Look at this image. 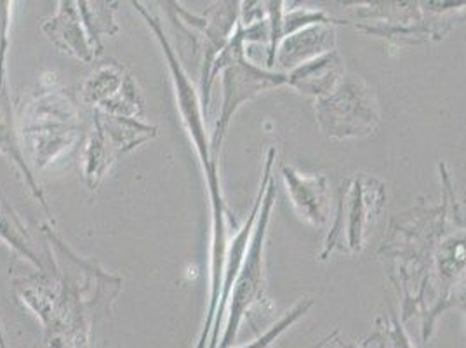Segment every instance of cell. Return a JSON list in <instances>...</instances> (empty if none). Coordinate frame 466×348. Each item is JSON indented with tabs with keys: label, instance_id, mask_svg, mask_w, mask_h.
I'll use <instances>...</instances> for the list:
<instances>
[{
	"label": "cell",
	"instance_id": "obj_4",
	"mask_svg": "<svg viewBox=\"0 0 466 348\" xmlns=\"http://www.w3.org/2000/svg\"><path fill=\"white\" fill-rule=\"evenodd\" d=\"M275 195H277V187L270 178L242 269L238 271L237 281L233 284L232 296L227 309L228 319H227L225 333L219 338L218 348L233 347L237 340V333L240 329L246 313L253 309L254 305H259L265 298V242L268 233L270 214L275 204Z\"/></svg>",
	"mask_w": 466,
	"mask_h": 348
},
{
	"label": "cell",
	"instance_id": "obj_1",
	"mask_svg": "<svg viewBox=\"0 0 466 348\" xmlns=\"http://www.w3.org/2000/svg\"><path fill=\"white\" fill-rule=\"evenodd\" d=\"M42 230L46 269L15 279V296L39 319L46 348H95L97 328L108 319L122 279L80 258L47 225Z\"/></svg>",
	"mask_w": 466,
	"mask_h": 348
},
{
	"label": "cell",
	"instance_id": "obj_6",
	"mask_svg": "<svg viewBox=\"0 0 466 348\" xmlns=\"http://www.w3.org/2000/svg\"><path fill=\"white\" fill-rule=\"evenodd\" d=\"M385 200V187L376 178L357 176L350 179L349 185L343 187L336 223L328 237L322 260L339 246L347 251H360L370 223L381 213Z\"/></svg>",
	"mask_w": 466,
	"mask_h": 348
},
{
	"label": "cell",
	"instance_id": "obj_17",
	"mask_svg": "<svg viewBox=\"0 0 466 348\" xmlns=\"http://www.w3.org/2000/svg\"><path fill=\"white\" fill-rule=\"evenodd\" d=\"M116 159V154L114 152V148L110 147V143L106 141L101 129L93 124V131L87 139L86 152H84V160H86L84 176H86L87 187L91 190H96L101 179L105 178V174L110 169V166Z\"/></svg>",
	"mask_w": 466,
	"mask_h": 348
},
{
	"label": "cell",
	"instance_id": "obj_7",
	"mask_svg": "<svg viewBox=\"0 0 466 348\" xmlns=\"http://www.w3.org/2000/svg\"><path fill=\"white\" fill-rule=\"evenodd\" d=\"M171 11L188 26L197 28L204 37V63H202V80H200V103L202 110H208L209 95H211V72L216 58L227 47V44L235 34V25L240 18V4L238 2H216L213 7L197 16L185 11L177 2H167Z\"/></svg>",
	"mask_w": 466,
	"mask_h": 348
},
{
	"label": "cell",
	"instance_id": "obj_3",
	"mask_svg": "<svg viewBox=\"0 0 466 348\" xmlns=\"http://www.w3.org/2000/svg\"><path fill=\"white\" fill-rule=\"evenodd\" d=\"M246 42H249L248 32L244 26H238L227 47L214 61L211 87L216 76L219 72L223 74V105L211 135V155L216 162L219 160V150L235 112L256 95L288 86V74L259 68L246 58Z\"/></svg>",
	"mask_w": 466,
	"mask_h": 348
},
{
	"label": "cell",
	"instance_id": "obj_8",
	"mask_svg": "<svg viewBox=\"0 0 466 348\" xmlns=\"http://www.w3.org/2000/svg\"><path fill=\"white\" fill-rule=\"evenodd\" d=\"M82 97L95 110L110 116L137 117L143 114V97L137 82L116 61L103 63L87 78L82 87Z\"/></svg>",
	"mask_w": 466,
	"mask_h": 348
},
{
	"label": "cell",
	"instance_id": "obj_13",
	"mask_svg": "<svg viewBox=\"0 0 466 348\" xmlns=\"http://www.w3.org/2000/svg\"><path fill=\"white\" fill-rule=\"evenodd\" d=\"M343 77L341 58L336 51H330L288 72V86L303 95L322 97L329 95Z\"/></svg>",
	"mask_w": 466,
	"mask_h": 348
},
{
	"label": "cell",
	"instance_id": "obj_19",
	"mask_svg": "<svg viewBox=\"0 0 466 348\" xmlns=\"http://www.w3.org/2000/svg\"><path fill=\"white\" fill-rule=\"evenodd\" d=\"M15 2L0 0V91L7 89V55L11 47V15Z\"/></svg>",
	"mask_w": 466,
	"mask_h": 348
},
{
	"label": "cell",
	"instance_id": "obj_15",
	"mask_svg": "<svg viewBox=\"0 0 466 348\" xmlns=\"http://www.w3.org/2000/svg\"><path fill=\"white\" fill-rule=\"evenodd\" d=\"M77 5L84 28H86L89 40H91V46H93L96 56H99L103 53L101 37L103 36H116L118 32V26H116V18H114L118 2H87V0H82V2H77Z\"/></svg>",
	"mask_w": 466,
	"mask_h": 348
},
{
	"label": "cell",
	"instance_id": "obj_22",
	"mask_svg": "<svg viewBox=\"0 0 466 348\" xmlns=\"http://www.w3.org/2000/svg\"><path fill=\"white\" fill-rule=\"evenodd\" d=\"M0 348H9L7 347V343H5V338H4V333H2V329H0Z\"/></svg>",
	"mask_w": 466,
	"mask_h": 348
},
{
	"label": "cell",
	"instance_id": "obj_10",
	"mask_svg": "<svg viewBox=\"0 0 466 348\" xmlns=\"http://www.w3.org/2000/svg\"><path fill=\"white\" fill-rule=\"evenodd\" d=\"M42 32L58 49L74 58L84 63L97 58L74 0H61L56 15L42 25Z\"/></svg>",
	"mask_w": 466,
	"mask_h": 348
},
{
	"label": "cell",
	"instance_id": "obj_9",
	"mask_svg": "<svg viewBox=\"0 0 466 348\" xmlns=\"http://www.w3.org/2000/svg\"><path fill=\"white\" fill-rule=\"evenodd\" d=\"M282 178L296 213L311 227H324L329 218V187L326 176L284 168Z\"/></svg>",
	"mask_w": 466,
	"mask_h": 348
},
{
	"label": "cell",
	"instance_id": "obj_11",
	"mask_svg": "<svg viewBox=\"0 0 466 348\" xmlns=\"http://www.w3.org/2000/svg\"><path fill=\"white\" fill-rule=\"evenodd\" d=\"M328 23H315L299 28L280 40L275 61L284 70H294L310 59L334 51L336 34Z\"/></svg>",
	"mask_w": 466,
	"mask_h": 348
},
{
	"label": "cell",
	"instance_id": "obj_12",
	"mask_svg": "<svg viewBox=\"0 0 466 348\" xmlns=\"http://www.w3.org/2000/svg\"><path fill=\"white\" fill-rule=\"evenodd\" d=\"M0 154L9 157L16 164V168H18L21 176L25 178L28 189L32 190L34 197L39 200L40 206L47 213V218L53 220V213L49 210L46 195L42 192L28 160L25 159V148H23V143H21L18 118L15 117V108H13V103H11L7 89L0 91Z\"/></svg>",
	"mask_w": 466,
	"mask_h": 348
},
{
	"label": "cell",
	"instance_id": "obj_5",
	"mask_svg": "<svg viewBox=\"0 0 466 348\" xmlns=\"http://www.w3.org/2000/svg\"><path fill=\"white\" fill-rule=\"evenodd\" d=\"M315 112L322 131L329 138L368 136L380 120L378 105L360 78H341L329 95L319 97Z\"/></svg>",
	"mask_w": 466,
	"mask_h": 348
},
{
	"label": "cell",
	"instance_id": "obj_14",
	"mask_svg": "<svg viewBox=\"0 0 466 348\" xmlns=\"http://www.w3.org/2000/svg\"><path fill=\"white\" fill-rule=\"evenodd\" d=\"M93 124L101 129L116 157L135 150L141 143L156 138L157 128L133 117L110 116L95 110Z\"/></svg>",
	"mask_w": 466,
	"mask_h": 348
},
{
	"label": "cell",
	"instance_id": "obj_20",
	"mask_svg": "<svg viewBox=\"0 0 466 348\" xmlns=\"http://www.w3.org/2000/svg\"><path fill=\"white\" fill-rule=\"evenodd\" d=\"M311 305H313L311 300L301 302L299 305H296V309L291 310L286 317H282V319H280L272 329H268L263 336H259L258 340H254L253 343H249V345H242V347L238 348H270L273 342H275L286 329L291 328L296 321H299V317H303V315L310 310Z\"/></svg>",
	"mask_w": 466,
	"mask_h": 348
},
{
	"label": "cell",
	"instance_id": "obj_16",
	"mask_svg": "<svg viewBox=\"0 0 466 348\" xmlns=\"http://www.w3.org/2000/svg\"><path fill=\"white\" fill-rule=\"evenodd\" d=\"M0 239L5 241L15 251L26 258L37 271H44V258L34 246V241L23 227L20 218L7 204L0 206Z\"/></svg>",
	"mask_w": 466,
	"mask_h": 348
},
{
	"label": "cell",
	"instance_id": "obj_2",
	"mask_svg": "<svg viewBox=\"0 0 466 348\" xmlns=\"http://www.w3.org/2000/svg\"><path fill=\"white\" fill-rule=\"evenodd\" d=\"M21 143L37 169L55 164L61 155L70 152L86 133V124L77 99L70 89L42 84L21 105Z\"/></svg>",
	"mask_w": 466,
	"mask_h": 348
},
{
	"label": "cell",
	"instance_id": "obj_21",
	"mask_svg": "<svg viewBox=\"0 0 466 348\" xmlns=\"http://www.w3.org/2000/svg\"><path fill=\"white\" fill-rule=\"evenodd\" d=\"M336 343H338L341 348H362L357 347V345H353V343H350L347 340H336Z\"/></svg>",
	"mask_w": 466,
	"mask_h": 348
},
{
	"label": "cell",
	"instance_id": "obj_18",
	"mask_svg": "<svg viewBox=\"0 0 466 348\" xmlns=\"http://www.w3.org/2000/svg\"><path fill=\"white\" fill-rule=\"evenodd\" d=\"M372 340L380 348H414L406 329L395 315H391V321H378V331L372 334Z\"/></svg>",
	"mask_w": 466,
	"mask_h": 348
}]
</instances>
